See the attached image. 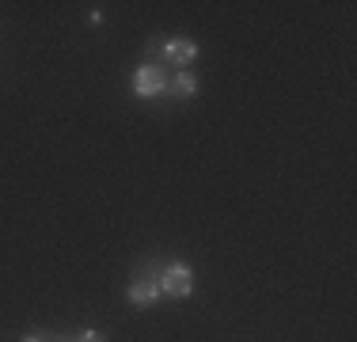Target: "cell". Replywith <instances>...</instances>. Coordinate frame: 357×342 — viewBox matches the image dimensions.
<instances>
[{"label":"cell","instance_id":"cell-2","mask_svg":"<svg viewBox=\"0 0 357 342\" xmlns=\"http://www.w3.org/2000/svg\"><path fill=\"white\" fill-rule=\"evenodd\" d=\"M167 88H172V84H167V68H160V65H137L133 68V91H137L141 99H156V96H164Z\"/></svg>","mask_w":357,"mask_h":342},{"label":"cell","instance_id":"cell-5","mask_svg":"<svg viewBox=\"0 0 357 342\" xmlns=\"http://www.w3.org/2000/svg\"><path fill=\"white\" fill-rule=\"evenodd\" d=\"M172 91L178 99H190V96H198V76L190 73V68H183V73L175 76V84H172Z\"/></svg>","mask_w":357,"mask_h":342},{"label":"cell","instance_id":"cell-1","mask_svg":"<svg viewBox=\"0 0 357 342\" xmlns=\"http://www.w3.org/2000/svg\"><path fill=\"white\" fill-rule=\"evenodd\" d=\"M156 281H160V293L175 297V301H183V297L194 293V270L186 267V262H167Z\"/></svg>","mask_w":357,"mask_h":342},{"label":"cell","instance_id":"cell-3","mask_svg":"<svg viewBox=\"0 0 357 342\" xmlns=\"http://www.w3.org/2000/svg\"><path fill=\"white\" fill-rule=\"evenodd\" d=\"M164 61L172 68H190L194 61H198V42L194 38H164Z\"/></svg>","mask_w":357,"mask_h":342},{"label":"cell","instance_id":"cell-7","mask_svg":"<svg viewBox=\"0 0 357 342\" xmlns=\"http://www.w3.org/2000/svg\"><path fill=\"white\" fill-rule=\"evenodd\" d=\"M23 342H46V339H42V335H27V339H23Z\"/></svg>","mask_w":357,"mask_h":342},{"label":"cell","instance_id":"cell-4","mask_svg":"<svg viewBox=\"0 0 357 342\" xmlns=\"http://www.w3.org/2000/svg\"><path fill=\"white\" fill-rule=\"evenodd\" d=\"M156 297H160V281L156 278H133L130 281V301L133 304H156Z\"/></svg>","mask_w":357,"mask_h":342},{"label":"cell","instance_id":"cell-6","mask_svg":"<svg viewBox=\"0 0 357 342\" xmlns=\"http://www.w3.org/2000/svg\"><path fill=\"white\" fill-rule=\"evenodd\" d=\"M76 342H107V335H103V331H80Z\"/></svg>","mask_w":357,"mask_h":342}]
</instances>
